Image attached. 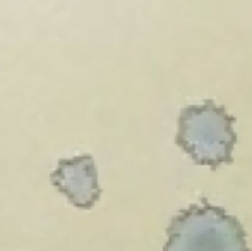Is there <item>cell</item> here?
Wrapping results in <instances>:
<instances>
[{
	"label": "cell",
	"mask_w": 252,
	"mask_h": 251,
	"mask_svg": "<svg viewBox=\"0 0 252 251\" xmlns=\"http://www.w3.org/2000/svg\"><path fill=\"white\" fill-rule=\"evenodd\" d=\"M163 251H251L240 220L206 201L172 218Z\"/></svg>",
	"instance_id": "1"
},
{
	"label": "cell",
	"mask_w": 252,
	"mask_h": 251,
	"mask_svg": "<svg viewBox=\"0 0 252 251\" xmlns=\"http://www.w3.org/2000/svg\"><path fill=\"white\" fill-rule=\"evenodd\" d=\"M233 126L235 117L225 107L208 100L180 112L175 141L194 164L216 171L233 162L237 143Z\"/></svg>",
	"instance_id": "2"
},
{
	"label": "cell",
	"mask_w": 252,
	"mask_h": 251,
	"mask_svg": "<svg viewBox=\"0 0 252 251\" xmlns=\"http://www.w3.org/2000/svg\"><path fill=\"white\" fill-rule=\"evenodd\" d=\"M50 181L57 191L79 210H91L101 196L96 164L88 153L59 160Z\"/></svg>",
	"instance_id": "3"
}]
</instances>
